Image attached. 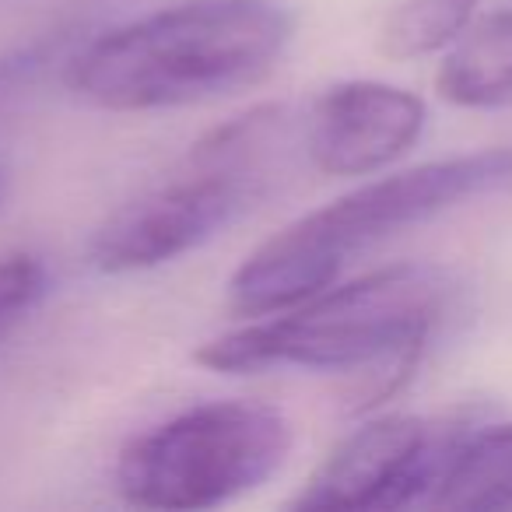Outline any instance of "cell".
<instances>
[{
	"mask_svg": "<svg viewBox=\"0 0 512 512\" xmlns=\"http://www.w3.org/2000/svg\"><path fill=\"white\" fill-rule=\"evenodd\" d=\"M435 88L460 109H495L512 102V8H495L463 29L446 50Z\"/></svg>",
	"mask_w": 512,
	"mask_h": 512,
	"instance_id": "cell-8",
	"label": "cell"
},
{
	"mask_svg": "<svg viewBox=\"0 0 512 512\" xmlns=\"http://www.w3.org/2000/svg\"><path fill=\"white\" fill-rule=\"evenodd\" d=\"M428 109L386 81H341L302 116V151L323 176L355 179L390 169L425 134Z\"/></svg>",
	"mask_w": 512,
	"mask_h": 512,
	"instance_id": "cell-7",
	"label": "cell"
},
{
	"mask_svg": "<svg viewBox=\"0 0 512 512\" xmlns=\"http://www.w3.org/2000/svg\"><path fill=\"white\" fill-rule=\"evenodd\" d=\"M74 50H78V36L57 32V36H46L0 57V130L15 123L22 109L32 106V99L43 92L53 71H67Z\"/></svg>",
	"mask_w": 512,
	"mask_h": 512,
	"instance_id": "cell-11",
	"label": "cell"
},
{
	"mask_svg": "<svg viewBox=\"0 0 512 512\" xmlns=\"http://www.w3.org/2000/svg\"><path fill=\"white\" fill-rule=\"evenodd\" d=\"M50 292V271L32 253L0 256V344L8 341Z\"/></svg>",
	"mask_w": 512,
	"mask_h": 512,
	"instance_id": "cell-12",
	"label": "cell"
},
{
	"mask_svg": "<svg viewBox=\"0 0 512 512\" xmlns=\"http://www.w3.org/2000/svg\"><path fill=\"white\" fill-rule=\"evenodd\" d=\"M292 428L260 400H207L144 428L116 456V491L137 509H218L285 463Z\"/></svg>",
	"mask_w": 512,
	"mask_h": 512,
	"instance_id": "cell-5",
	"label": "cell"
},
{
	"mask_svg": "<svg viewBox=\"0 0 512 512\" xmlns=\"http://www.w3.org/2000/svg\"><path fill=\"white\" fill-rule=\"evenodd\" d=\"M477 15V0H397L379 29V50L390 60L442 53Z\"/></svg>",
	"mask_w": 512,
	"mask_h": 512,
	"instance_id": "cell-10",
	"label": "cell"
},
{
	"mask_svg": "<svg viewBox=\"0 0 512 512\" xmlns=\"http://www.w3.org/2000/svg\"><path fill=\"white\" fill-rule=\"evenodd\" d=\"M505 186H512V144L439 158L362 183L256 246L228 281V309L253 320L285 313L334 285L358 249Z\"/></svg>",
	"mask_w": 512,
	"mask_h": 512,
	"instance_id": "cell-3",
	"label": "cell"
},
{
	"mask_svg": "<svg viewBox=\"0 0 512 512\" xmlns=\"http://www.w3.org/2000/svg\"><path fill=\"white\" fill-rule=\"evenodd\" d=\"M292 36L278 0H183L78 43L64 85L109 113L193 106L264 81Z\"/></svg>",
	"mask_w": 512,
	"mask_h": 512,
	"instance_id": "cell-2",
	"label": "cell"
},
{
	"mask_svg": "<svg viewBox=\"0 0 512 512\" xmlns=\"http://www.w3.org/2000/svg\"><path fill=\"white\" fill-rule=\"evenodd\" d=\"M428 505L453 512L512 509V421H474L449 456Z\"/></svg>",
	"mask_w": 512,
	"mask_h": 512,
	"instance_id": "cell-9",
	"label": "cell"
},
{
	"mask_svg": "<svg viewBox=\"0 0 512 512\" xmlns=\"http://www.w3.org/2000/svg\"><path fill=\"white\" fill-rule=\"evenodd\" d=\"M453 299L456 281L442 267H379L200 344L193 362L228 376L267 369L365 372L369 390L358 407H372L411 379Z\"/></svg>",
	"mask_w": 512,
	"mask_h": 512,
	"instance_id": "cell-1",
	"label": "cell"
},
{
	"mask_svg": "<svg viewBox=\"0 0 512 512\" xmlns=\"http://www.w3.org/2000/svg\"><path fill=\"white\" fill-rule=\"evenodd\" d=\"M474 418H418L386 414L337 442L327 460L306 477L288 509L295 512H358L428 505L449 456L470 432Z\"/></svg>",
	"mask_w": 512,
	"mask_h": 512,
	"instance_id": "cell-6",
	"label": "cell"
},
{
	"mask_svg": "<svg viewBox=\"0 0 512 512\" xmlns=\"http://www.w3.org/2000/svg\"><path fill=\"white\" fill-rule=\"evenodd\" d=\"M292 141L295 116L285 106H256L207 130L162 183L95 228L88 239L92 267L137 274L204 246L274 190Z\"/></svg>",
	"mask_w": 512,
	"mask_h": 512,
	"instance_id": "cell-4",
	"label": "cell"
}]
</instances>
